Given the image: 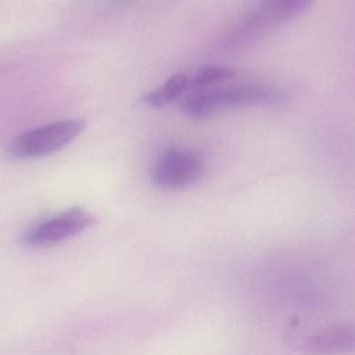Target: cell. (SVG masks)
Masks as SVG:
<instances>
[{
  "mask_svg": "<svg viewBox=\"0 0 355 355\" xmlns=\"http://www.w3.org/2000/svg\"><path fill=\"white\" fill-rule=\"evenodd\" d=\"M189 86V78L183 73H176L171 76L162 86L144 94L143 101L154 108L165 107L173 98H176Z\"/></svg>",
  "mask_w": 355,
  "mask_h": 355,
  "instance_id": "cell-7",
  "label": "cell"
},
{
  "mask_svg": "<svg viewBox=\"0 0 355 355\" xmlns=\"http://www.w3.org/2000/svg\"><path fill=\"white\" fill-rule=\"evenodd\" d=\"M83 128L85 122L80 119H64L25 130L14 137L6 148V154L14 159H31L53 154L78 137Z\"/></svg>",
  "mask_w": 355,
  "mask_h": 355,
  "instance_id": "cell-3",
  "label": "cell"
},
{
  "mask_svg": "<svg viewBox=\"0 0 355 355\" xmlns=\"http://www.w3.org/2000/svg\"><path fill=\"white\" fill-rule=\"evenodd\" d=\"M306 351L315 355H343L355 352V326L336 324L311 336Z\"/></svg>",
  "mask_w": 355,
  "mask_h": 355,
  "instance_id": "cell-6",
  "label": "cell"
},
{
  "mask_svg": "<svg viewBox=\"0 0 355 355\" xmlns=\"http://www.w3.org/2000/svg\"><path fill=\"white\" fill-rule=\"evenodd\" d=\"M94 222V216L83 208H71L32 226L24 236V243L31 247H47L68 240Z\"/></svg>",
  "mask_w": 355,
  "mask_h": 355,
  "instance_id": "cell-5",
  "label": "cell"
},
{
  "mask_svg": "<svg viewBox=\"0 0 355 355\" xmlns=\"http://www.w3.org/2000/svg\"><path fill=\"white\" fill-rule=\"evenodd\" d=\"M204 173V159L193 150L169 148L155 161L154 183L162 189L178 190L196 183Z\"/></svg>",
  "mask_w": 355,
  "mask_h": 355,
  "instance_id": "cell-4",
  "label": "cell"
},
{
  "mask_svg": "<svg viewBox=\"0 0 355 355\" xmlns=\"http://www.w3.org/2000/svg\"><path fill=\"white\" fill-rule=\"evenodd\" d=\"M233 78H234V71L230 68L220 67V65H207L196 72L190 85L196 90H202V89H208L211 86L232 80Z\"/></svg>",
  "mask_w": 355,
  "mask_h": 355,
  "instance_id": "cell-8",
  "label": "cell"
},
{
  "mask_svg": "<svg viewBox=\"0 0 355 355\" xmlns=\"http://www.w3.org/2000/svg\"><path fill=\"white\" fill-rule=\"evenodd\" d=\"M286 101L287 92L275 83L259 80L223 82L208 89L196 90L186 97L182 110L193 118H208L232 108L279 105Z\"/></svg>",
  "mask_w": 355,
  "mask_h": 355,
  "instance_id": "cell-1",
  "label": "cell"
},
{
  "mask_svg": "<svg viewBox=\"0 0 355 355\" xmlns=\"http://www.w3.org/2000/svg\"><path fill=\"white\" fill-rule=\"evenodd\" d=\"M315 0H258L227 32L223 47L245 49L284 22L304 14Z\"/></svg>",
  "mask_w": 355,
  "mask_h": 355,
  "instance_id": "cell-2",
  "label": "cell"
}]
</instances>
